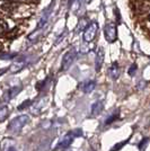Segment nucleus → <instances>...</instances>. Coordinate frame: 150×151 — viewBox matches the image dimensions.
Here are the masks:
<instances>
[{
    "instance_id": "f257e3e1",
    "label": "nucleus",
    "mask_w": 150,
    "mask_h": 151,
    "mask_svg": "<svg viewBox=\"0 0 150 151\" xmlns=\"http://www.w3.org/2000/svg\"><path fill=\"white\" fill-rule=\"evenodd\" d=\"M30 122V117L27 115H19L17 117H15L8 125V131L9 132L14 133V134H17L19 133L23 127Z\"/></svg>"
},
{
    "instance_id": "f03ea898",
    "label": "nucleus",
    "mask_w": 150,
    "mask_h": 151,
    "mask_svg": "<svg viewBox=\"0 0 150 151\" xmlns=\"http://www.w3.org/2000/svg\"><path fill=\"white\" fill-rule=\"evenodd\" d=\"M98 32V23L97 22H92L87 25V27L84 29L82 33V40L85 43H90L93 42L96 37V34Z\"/></svg>"
},
{
    "instance_id": "7ed1b4c3",
    "label": "nucleus",
    "mask_w": 150,
    "mask_h": 151,
    "mask_svg": "<svg viewBox=\"0 0 150 151\" xmlns=\"http://www.w3.org/2000/svg\"><path fill=\"white\" fill-rule=\"evenodd\" d=\"M77 54H78V52L75 47H71L70 50H68L64 53L62 61H61V71H67L74 64L76 58H77Z\"/></svg>"
},
{
    "instance_id": "20e7f679",
    "label": "nucleus",
    "mask_w": 150,
    "mask_h": 151,
    "mask_svg": "<svg viewBox=\"0 0 150 151\" xmlns=\"http://www.w3.org/2000/svg\"><path fill=\"white\" fill-rule=\"evenodd\" d=\"M104 36L108 43H114L118 40V27L116 24L110 22L104 26Z\"/></svg>"
},
{
    "instance_id": "39448f33",
    "label": "nucleus",
    "mask_w": 150,
    "mask_h": 151,
    "mask_svg": "<svg viewBox=\"0 0 150 151\" xmlns=\"http://www.w3.org/2000/svg\"><path fill=\"white\" fill-rule=\"evenodd\" d=\"M74 140H75V135L72 131H70L66 135H63V138L58 142V145L54 148V151H66L74 142Z\"/></svg>"
},
{
    "instance_id": "423d86ee",
    "label": "nucleus",
    "mask_w": 150,
    "mask_h": 151,
    "mask_svg": "<svg viewBox=\"0 0 150 151\" xmlns=\"http://www.w3.org/2000/svg\"><path fill=\"white\" fill-rule=\"evenodd\" d=\"M53 7H54V1H52V4H51L50 6L48 7V8L43 12L42 16H41V18H40V20H38V27H36V28H44L45 24L48 23L49 18L51 17V14H52V12H53Z\"/></svg>"
},
{
    "instance_id": "0eeeda50",
    "label": "nucleus",
    "mask_w": 150,
    "mask_h": 151,
    "mask_svg": "<svg viewBox=\"0 0 150 151\" xmlns=\"http://www.w3.org/2000/svg\"><path fill=\"white\" fill-rule=\"evenodd\" d=\"M104 59H105V53H104V49L100 47L97 52H96V57H95V71L100 72L103 63H104Z\"/></svg>"
},
{
    "instance_id": "6e6552de",
    "label": "nucleus",
    "mask_w": 150,
    "mask_h": 151,
    "mask_svg": "<svg viewBox=\"0 0 150 151\" xmlns=\"http://www.w3.org/2000/svg\"><path fill=\"white\" fill-rule=\"evenodd\" d=\"M103 111H104V103H103V101H96L92 105L90 115L92 116H98Z\"/></svg>"
},
{
    "instance_id": "1a4fd4ad",
    "label": "nucleus",
    "mask_w": 150,
    "mask_h": 151,
    "mask_svg": "<svg viewBox=\"0 0 150 151\" xmlns=\"http://www.w3.org/2000/svg\"><path fill=\"white\" fill-rule=\"evenodd\" d=\"M46 101H48V98H46V97L41 98L38 101H36V103L33 105V107H31L32 114H33V115H38V114L42 112V109H43L44 105L46 104Z\"/></svg>"
},
{
    "instance_id": "9d476101",
    "label": "nucleus",
    "mask_w": 150,
    "mask_h": 151,
    "mask_svg": "<svg viewBox=\"0 0 150 151\" xmlns=\"http://www.w3.org/2000/svg\"><path fill=\"white\" fill-rule=\"evenodd\" d=\"M95 87H96V81L95 80H86L80 85V88L85 94H90L94 91Z\"/></svg>"
},
{
    "instance_id": "9b49d317",
    "label": "nucleus",
    "mask_w": 150,
    "mask_h": 151,
    "mask_svg": "<svg viewBox=\"0 0 150 151\" xmlns=\"http://www.w3.org/2000/svg\"><path fill=\"white\" fill-rule=\"evenodd\" d=\"M25 64H26L25 59H24V58H20V59H18L17 61H15V62L10 65L9 70H10L13 73H17V72H19L20 70L25 67Z\"/></svg>"
},
{
    "instance_id": "f8f14e48",
    "label": "nucleus",
    "mask_w": 150,
    "mask_h": 151,
    "mask_svg": "<svg viewBox=\"0 0 150 151\" xmlns=\"http://www.w3.org/2000/svg\"><path fill=\"white\" fill-rule=\"evenodd\" d=\"M108 75H110V77L112 78L113 80H116V79L119 78L120 77L119 63L118 62L112 63V65H111V67H110V69H108Z\"/></svg>"
},
{
    "instance_id": "ddd939ff",
    "label": "nucleus",
    "mask_w": 150,
    "mask_h": 151,
    "mask_svg": "<svg viewBox=\"0 0 150 151\" xmlns=\"http://www.w3.org/2000/svg\"><path fill=\"white\" fill-rule=\"evenodd\" d=\"M42 35H43V28H36L35 31L31 33L30 35H28V41L32 42V43H36L40 38L42 37Z\"/></svg>"
},
{
    "instance_id": "4468645a",
    "label": "nucleus",
    "mask_w": 150,
    "mask_h": 151,
    "mask_svg": "<svg viewBox=\"0 0 150 151\" xmlns=\"http://www.w3.org/2000/svg\"><path fill=\"white\" fill-rule=\"evenodd\" d=\"M119 117H120V109H115V111L107 117L106 120H105V125H110V124L114 123L116 120H119Z\"/></svg>"
},
{
    "instance_id": "2eb2a0df",
    "label": "nucleus",
    "mask_w": 150,
    "mask_h": 151,
    "mask_svg": "<svg viewBox=\"0 0 150 151\" xmlns=\"http://www.w3.org/2000/svg\"><path fill=\"white\" fill-rule=\"evenodd\" d=\"M88 25V18L87 17H81V18L78 20V24H77V28L76 32H81L84 31Z\"/></svg>"
},
{
    "instance_id": "dca6fc26",
    "label": "nucleus",
    "mask_w": 150,
    "mask_h": 151,
    "mask_svg": "<svg viewBox=\"0 0 150 151\" xmlns=\"http://www.w3.org/2000/svg\"><path fill=\"white\" fill-rule=\"evenodd\" d=\"M17 7V5L15 2H12V1H7V2H4L1 5V8L5 10V12H12L15 8Z\"/></svg>"
},
{
    "instance_id": "f3484780",
    "label": "nucleus",
    "mask_w": 150,
    "mask_h": 151,
    "mask_svg": "<svg viewBox=\"0 0 150 151\" xmlns=\"http://www.w3.org/2000/svg\"><path fill=\"white\" fill-rule=\"evenodd\" d=\"M20 89H22V87L20 86H17V87H13V88H10L9 90H8V98L9 99H12V98H14L15 96H17V95L19 94V91H20Z\"/></svg>"
},
{
    "instance_id": "a211bd4d",
    "label": "nucleus",
    "mask_w": 150,
    "mask_h": 151,
    "mask_svg": "<svg viewBox=\"0 0 150 151\" xmlns=\"http://www.w3.org/2000/svg\"><path fill=\"white\" fill-rule=\"evenodd\" d=\"M49 80H50V77H46L44 80H42V81H40L36 85V88H38V91H42V90H44V89L46 88V86L49 85Z\"/></svg>"
},
{
    "instance_id": "6ab92c4d",
    "label": "nucleus",
    "mask_w": 150,
    "mask_h": 151,
    "mask_svg": "<svg viewBox=\"0 0 150 151\" xmlns=\"http://www.w3.org/2000/svg\"><path fill=\"white\" fill-rule=\"evenodd\" d=\"M8 114H9L8 107H7V106L0 107V122H2V121L6 120L7 116H8Z\"/></svg>"
},
{
    "instance_id": "aec40b11",
    "label": "nucleus",
    "mask_w": 150,
    "mask_h": 151,
    "mask_svg": "<svg viewBox=\"0 0 150 151\" xmlns=\"http://www.w3.org/2000/svg\"><path fill=\"white\" fill-rule=\"evenodd\" d=\"M129 142V139H126V140H124V141H122V142H119V143H116V145H114L112 147V149L110 151H120L123 147H124L126 143Z\"/></svg>"
},
{
    "instance_id": "412c9836",
    "label": "nucleus",
    "mask_w": 150,
    "mask_h": 151,
    "mask_svg": "<svg viewBox=\"0 0 150 151\" xmlns=\"http://www.w3.org/2000/svg\"><path fill=\"white\" fill-rule=\"evenodd\" d=\"M32 104H33V101L31 99H26L25 101H23L18 106V111H23V109H26V108H30Z\"/></svg>"
},
{
    "instance_id": "4be33fe9",
    "label": "nucleus",
    "mask_w": 150,
    "mask_h": 151,
    "mask_svg": "<svg viewBox=\"0 0 150 151\" xmlns=\"http://www.w3.org/2000/svg\"><path fill=\"white\" fill-rule=\"evenodd\" d=\"M137 70H138V65L136 63H132L131 65L129 67V69H128V73H129V76H131V77H134Z\"/></svg>"
},
{
    "instance_id": "5701e85b",
    "label": "nucleus",
    "mask_w": 150,
    "mask_h": 151,
    "mask_svg": "<svg viewBox=\"0 0 150 151\" xmlns=\"http://www.w3.org/2000/svg\"><path fill=\"white\" fill-rule=\"evenodd\" d=\"M90 51V45L88 44V43H84L81 45V47H80V52H81L82 54H86Z\"/></svg>"
},
{
    "instance_id": "b1692460",
    "label": "nucleus",
    "mask_w": 150,
    "mask_h": 151,
    "mask_svg": "<svg viewBox=\"0 0 150 151\" xmlns=\"http://www.w3.org/2000/svg\"><path fill=\"white\" fill-rule=\"evenodd\" d=\"M147 86V81L146 80H139L137 83V89L138 90H144Z\"/></svg>"
},
{
    "instance_id": "393cba45",
    "label": "nucleus",
    "mask_w": 150,
    "mask_h": 151,
    "mask_svg": "<svg viewBox=\"0 0 150 151\" xmlns=\"http://www.w3.org/2000/svg\"><path fill=\"white\" fill-rule=\"evenodd\" d=\"M149 142V138H144L141 140V142L139 143V149L141 150V149H144V147L147 145V143Z\"/></svg>"
},
{
    "instance_id": "a878e982",
    "label": "nucleus",
    "mask_w": 150,
    "mask_h": 151,
    "mask_svg": "<svg viewBox=\"0 0 150 151\" xmlns=\"http://www.w3.org/2000/svg\"><path fill=\"white\" fill-rule=\"evenodd\" d=\"M16 57V53H5V54H0V58L1 59H6V60H8V59H13V58Z\"/></svg>"
},
{
    "instance_id": "bb28decb",
    "label": "nucleus",
    "mask_w": 150,
    "mask_h": 151,
    "mask_svg": "<svg viewBox=\"0 0 150 151\" xmlns=\"http://www.w3.org/2000/svg\"><path fill=\"white\" fill-rule=\"evenodd\" d=\"M7 29H8V28H7V24L4 20L0 19V33H5Z\"/></svg>"
},
{
    "instance_id": "cd10ccee",
    "label": "nucleus",
    "mask_w": 150,
    "mask_h": 151,
    "mask_svg": "<svg viewBox=\"0 0 150 151\" xmlns=\"http://www.w3.org/2000/svg\"><path fill=\"white\" fill-rule=\"evenodd\" d=\"M72 133H74L75 138H77V137H81V135H82V130H81V129H76V130H72Z\"/></svg>"
},
{
    "instance_id": "c85d7f7f",
    "label": "nucleus",
    "mask_w": 150,
    "mask_h": 151,
    "mask_svg": "<svg viewBox=\"0 0 150 151\" xmlns=\"http://www.w3.org/2000/svg\"><path fill=\"white\" fill-rule=\"evenodd\" d=\"M77 0H69L68 2V7L69 8H72V6H74V4H75Z\"/></svg>"
},
{
    "instance_id": "c756f323",
    "label": "nucleus",
    "mask_w": 150,
    "mask_h": 151,
    "mask_svg": "<svg viewBox=\"0 0 150 151\" xmlns=\"http://www.w3.org/2000/svg\"><path fill=\"white\" fill-rule=\"evenodd\" d=\"M115 14H116V20L120 23V14H119V10H118V8H115Z\"/></svg>"
},
{
    "instance_id": "7c9ffc66",
    "label": "nucleus",
    "mask_w": 150,
    "mask_h": 151,
    "mask_svg": "<svg viewBox=\"0 0 150 151\" xmlns=\"http://www.w3.org/2000/svg\"><path fill=\"white\" fill-rule=\"evenodd\" d=\"M8 151H16V149H15V148H10Z\"/></svg>"
},
{
    "instance_id": "2f4dec72",
    "label": "nucleus",
    "mask_w": 150,
    "mask_h": 151,
    "mask_svg": "<svg viewBox=\"0 0 150 151\" xmlns=\"http://www.w3.org/2000/svg\"><path fill=\"white\" fill-rule=\"evenodd\" d=\"M86 1H87V4H89V2H90V1H92V0H86Z\"/></svg>"
},
{
    "instance_id": "473e14b6",
    "label": "nucleus",
    "mask_w": 150,
    "mask_h": 151,
    "mask_svg": "<svg viewBox=\"0 0 150 151\" xmlns=\"http://www.w3.org/2000/svg\"><path fill=\"white\" fill-rule=\"evenodd\" d=\"M148 20L150 22V14H149V16H148Z\"/></svg>"
}]
</instances>
